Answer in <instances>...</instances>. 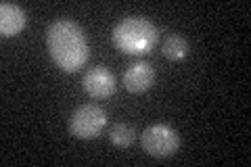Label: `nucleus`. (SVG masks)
Here are the masks:
<instances>
[{
    "instance_id": "1a4fd4ad",
    "label": "nucleus",
    "mask_w": 251,
    "mask_h": 167,
    "mask_svg": "<svg viewBox=\"0 0 251 167\" xmlns=\"http://www.w3.org/2000/svg\"><path fill=\"white\" fill-rule=\"evenodd\" d=\"M134 138H136V132L128 123H115L113 128L109 130V140H111V144L117 146V148H128V146H132Z\"/></svg>"
},
{
    "instance_id": "0eeeda50",
    "label": "nucleus",
    "mask_w": 251,
    "mask_h": 167,
    "mask_svg": "<svg viewBox=\"0 0 251 167\" xmlns=\"http://www.w3.org/2000/svg\"><path fill=\"white\" fill-rule=\"evenodd\" d=\"M27 25V13L15 2L0 4V34L4 38H13L21 34Z\"/></svg>"
},
{
    "instance_id": "f03ea898",
    "label": "nucleus",
    "mask_w": 251,
    "mask_h": 167,
    "mask_svg": "<svg viewBox=\"0 0 251 167\" xmlns=\"http://www.w3.org/2000/svg\"><path fill=\"white\" fill-rule=\"evenodd\" d=\"M111 42L120 52L143 57L159 42V27L140 15H128L111 29Z\"/></svg>"
},
{
    "instance_id": "39448f33",
    "label": "nucleus",
    "mask_w": 251,
    "mask_h": 167,
    "mask_svg": "<svg viewBox=\"0 0 251 167\" xmlns=\"http://www.w3.org/2000/svg\"><path fill=\"white\" fill-rule=\"evenodd\" d=\"M82 86H84V92L88 94L90 98H97V100L113 96L115 88H117L115 75L103 65H97V67L86 71V75L82 79Z\"/></svg>"
},
{
    "instance_id": "7ed1b4c3",
    "label": "nucleus",
    "mask_w": 251,
    "mask_h": 167,
    "mask_svg": "<svg viewBox=\"0 0 251 167\" xmlns=\"http://www.w3.org/2000/svg\"><path fill=\"white\" fill-rule=\"evenodd\" d=\"M107 128V111L99 105H80L69 117V134L77 140H92Z\"/></svg>"
},
{
    "instance_id": "20e7f679",
    "label": "nucleus",
    "mask_w": 251,
    "mask_h": 167,
    "mask_svg": "<svg viewBox=\"0 0 251 167\" xmlns=\"http://www.w3.org/2000/svg\"><path fill=\"white\" fill-rule=\"evenodd\" d=\"M143 150L155 159H168L180 148L178 132L166 123H153L143 132Z\"/></svg>"
},
{
    "instance_id": "423d86ee",
    "label": "nucleus",
    "mask_w": 251,
    "mask_h": 167,
    "mask_svg": "<svg viewBox=\"0 0 251 167\" xmlns=\"http://www.w3.org/2000/svg\"><path fill=\"white\" fill-rule=\"evenodd\" d=\"M155 77L157 75H155V69L151 67V63L138 61L132 67L126 69V73L122 77V84H124V88L128 92H132V94H143V92L153 88Z\"/></svg>"
},
{
    "instance_id": "6e6552de",
    "label": "nucleus",
    "mask_w": 251,
    "mask_h": 167,
    "mask_svg": "<svg viewBox=\"0 0 251 167\" xmlns=\"http://www.w3.org/2000/svg\"><path fill=\"white\" fill-rule=\"evenodd\" d=\"M161 52H163V57H166L168 61L178 63V61L186 59V54H188V42L180 34H172V36H168L166 40H163Z\"/></svg>"
},
{
    "instance_id": "f257e3e1",
    "label": "nucleus",
    "mask_w": 251,
    "mask_h": 167,
    "mask_svg": "<svg viewBox=\"0 0 251 167\" xmlns=\"http://www.w3.org/2000/svg\"><path fill=\"white\" fill-rule=\"evenodd\" d=\"M46 48L52 63L65 73L80 71L88 61V40L84 29L72 19H57L46 29Z\"/></svg>"
}]
</instances>
